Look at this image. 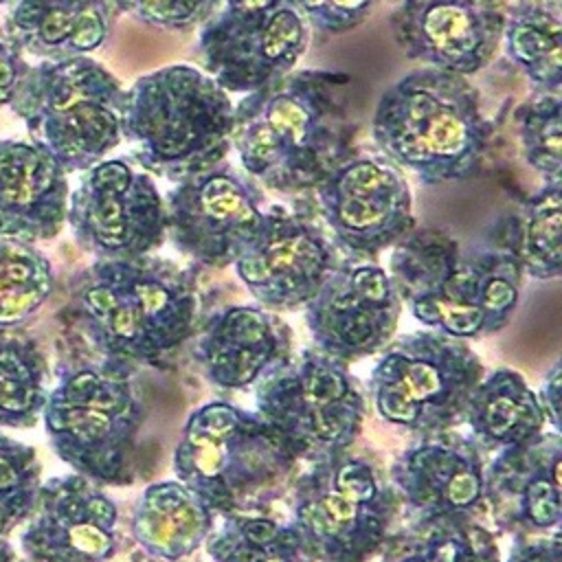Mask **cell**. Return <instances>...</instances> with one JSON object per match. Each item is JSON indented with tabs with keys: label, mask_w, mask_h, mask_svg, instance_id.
I'll return each mask as SVG.
<instances>
[{
	"label": "cell",
	"mask_w": 562,
	"mask_h": 562,
	"mask_svg": "<svg viewBox=\"0 0 562 562\" xmlns=\"http://www.w3.org/2000/svg\"><path fill=\"white\" fill-rule=\"evenodd\" d=\"M351 77L338 70H292L235 105L231 147L259 184L294 195L356 154Z\"/></svg>",
	"instance_id": "cell-1"
},
{
	"label": "cell",
	"mask_w": 562,
	"mask_h": 562,
	"mask_svg": "<svg viewBox=\"0 0 562 562\" xmlns=\"http://www.w3.org/2000/svg\"><path fill=\"white\" fill-rule=\"evenodd\" d=\"M391 281L415 321L459 340L501 331L520 299L522 268L512 237L459 244L441 228L411 231L393 246Z\"/></svg>",
	"instance_id": "cell-2"
},
{
	"label": "cell",
	"mask_w": 562,
	"mask_h": 562,
	"mask_svg": "<svg viewBox=\"0 0 562 562\" xmlns=\"http://www.w3.org/2000/svg\"><path fill=\"white\" fill-rule=\"evenodd\" d=\"M75 314L103 360L134 367L193 334L198 292L193 279L162 257L97 259L79 277Z\"/></svg>",
	"instance_id": "cell-3"
},
{
	"label": "cell",
	"mask_w": 562,
	"mask_h": 562,
	"mask_svg": "<svg viewBox=\"0 0 562 562\" xmlns=\"http://www.w3.org/2000/svg\"><path fill=\"white\" fill-rule=\"evenodd\" d=\"M371 136L389 162L424 184H439L479 173L487 123L479 92L463 75L424 66L380 97Z\"/></svg>",
	"instance_id": "cell-4"
},
{
	"label": "cell",
	"mask_w": 562,
	"mask_h": 562,
	"mask_svg": "<svg viewBox=\"0 0 562 562\" xmlns=\"http://www.w3.org/2000/svg\"><path fill=\"white\" fill-rule=\"evenodd\" d=\"M235 105L209 75L173 64L138 77L125 90L123 138L136 167L180 182L231 151Z\"/></svg>",
	"instance_id": "cell-5"
},
{
	"label": "cell",
	"mask_w": 562,
	"mask_h": 562,
	"mask_svg": "<svg viewBox=\"0 0 562 562\" xmlns=\"http://www.w3.org/2000/svg\"><path fill=\"white\" fill-rule=\"evenodd\" d=\"M132 373L112 360L66 369L42 411L53 452L101 487L136 479L143 408Z\"/></svg>",
	"instance_id": "cell-6"
},
{
	"label": "cell",
	"mask_w": 562,
	"mask_h": 562,
	"mask_svg": "<svg viewBox=\"0 0 562 562\" xmlns=\"http://www.w3.org/2000/svg\"><path fill=\"white\" fill-rule=\"evenodd\" d=\"M9 108L66 173L90 169L123 140L125 90L88 55L29 66Z\"/></svg>",
	"instance_id": "cell-7"
},
{
	"label": "cell",
	"mask_w": 562,
	"mask_h": 562,
	"mask_svg": "<svg viewBox=\"0 0 562 562\" xmlns=\"http://www.w3.org/2000/svg\"><path fill=\"white\" fill-rule=\"evenodd\" d=\"M402 505L393 485L349 452L314 461L296 481L290 527L310 562H369Z\"/></svg>",
	"instance_id": "cell-8"
},
{
	"label": "cell",
	"mask_w": 562,
	"mask_h": 562,
	"mask_svg": "<svg viewBox=\"0 0 562 562\" xmlns=\"http://www.w3.org/2000/svg\"><path fill=\"white\" fill-rule=\"evenodd\" d=\"M296 461L268 422L224 400L195 408L173 448L176 479L215 514H231L246 496L290 472Z\"/></svg>",
	"instance_id": "cell-9"
},
{
	"label": "cell",
	"mask_w": 562,
	"mask_h": 562,
	"mask_svg": "<svg viewBox=\"0 0 562 562\" xmlns=\"http://www.w3.org/2000/svg\"><path fill=\"white\" fill-rule=\"evenodd\" d=\"M380 353L369 391L382 422L422 437L463 424L468 400L485 375L468 340L422 329L391 340Z\"/></svg>",
	"instance_id": "cell-10"
},
{
	"label": "cell",
	"mask_w": 562,
	"mask_h": 562,
	"mask_svg": "<svg viewBox=\"0 0 562 562\" xmlns=\"http://www.w3.org/2000/svg\"><path fill=\"white\" fill-rule=\"evenodd\" d=\"M257 415L292 448L296 459L321 461L347 452L358 439L367 400L349 364L303 349L257 384Z\"/></svg>",
	"instance_id": "cell-11"
},
{
	"label": "cell",
	"mask_w": 562,
	"mask_h": 562,
	"mask_svg": "<svg viewBox=\"0 0 562 562\" xmlns=\"http://www.w3.org/2000/svg\"><path fill=\"white\" fill-rule=\"evenodd\" d=\"M307 42L294 0H220L200 24L195 53L222 90L248 94L292 72Z\"/></svg>",
	"instance_id": "cell-12"
},
{
	"label": "cell",
	"mask_w": 562,
	"mask_h": 562,
	"mask_svg": "<svg viewBox=\"0 0 562 562\" xmlns=\"http://www.w3.org/2000/svg\"><path fill=\"white\" fill-rule=\"evenodd\" d=\"M66 222L75 241L97 259H132L167 241L165 198L154 178L125 158L83 171L68 198Z\"/></svg>",
	"instance_id": "cell-13"
},
{
	"label": "cell",
	"mask_w": 562,
	"mask_h": 562,
	"mask_svg": "<svg viewBox=\"0 0 562 562\" xmlns=\"http://www.w3.org/2000/svg\"><path fill=\"white\" fill-rule=\"evenodd\" d=\"M266 213V195L244 169L217 162L165 195L167 239L189 259L224 268L255 237Z\"/></svg>",
	"instance_id": "cell-14"
},
{
	"label": "cell",
	"mask_w": 562,
	"mask_h": 562,
	"mask_svg": "<svg viewBox=\"0 0 562 562\" xmlns=\"http://www.w3.org/2000/svg\"><path fill=\"white\" fill-rule=\"evenodd\" d=\"M316 200L331 244L353 261H375L415 226L411 187L382 156L353 154L316 184Z\"/></svg>",
	"instance_id": "cell-15"
},
{
	"label": "cell",
	"mask_w": 562,
	"mask_h": 562,
	"mask_svg": "<svg viewBox=\"0 0 562 562\" xmlns=\"http://www.w3.org/2000/svg\"><path fill=\"white\" fill-rule=\"evenodd\" d=\"M338 263L336 246L310 213L272 204L233 266L261 307L296 312Z\"/></svg>",
	"instance_id": "cell-16"
},
{
	"label": "cell",
	"mask_w": 562,
	"mask_h": 562,
	"mask_svg": "<svg viewBox=\"0 0 562 562\" xmlns=\"http://www.w3.org/2000/svg\"><path fill=\"white\" fill-rule=\"evenodd\" d=\"M389 483L415 529H459L485 509L483 450L452 430L426 435L402 450Z\"/></svg>",
	"instance_id": "cell-17"
},
{
	"label": "cell",
	"mask_w": 562,
	"mask_h": 562,
	"mask_svg": "<svg viewBox=\"0 0 562 562\" xmlns=\"http://www.w3.org/2000/svg\"><path fill=\"white\" fill-rule=\"evenodd\" d=\"M303 310L316 349L351 364L393 340L404 303L382 266L340 259Z\"/></svg>",
	"instance_id": "cell-18"
},
{
	"label": "cell",
	"mask_w": 562,
	"mask_h": 562,
	"mask_svg": "<svg viewBox=\"0 0 562 562\" xmlns=\"http://www.w3.org/2000/svg\"><path fill=\"white\" fill-rule=\"evenodd\" d=\"M505 13L503 0H404L389 22L404 57L468 77L494 59Z\"/></svg>",
	"instance_id": "cell-19"
},
{
	"label": "cell",
	"mask_w": 562,
	"mask_h": 562,
	"mask_svg": "<svg viewBox=\"0 0 562 562\" xmlns=\"http://www.w3.org/2000/svg\"><path fill=\"white\" fill-rule=\"evenodd\" d=\"M119 507L81 474L42 483L20 536L26 562H108L116 553Z\"/></svg>",
	"instance_id": "cell-20"
},
{
	"label": "cell",
	"mask_w": 562,
	"mask_h": 562,
	"mask_svg": "<svg viewBox=\"0 0 562 562\" xmlns=\"http://www.w3.org/2000/svg\"><path fill=\"white\" fill-rule=\"evenodd\" d=\"M562 437L544 430L529 443L496 452L485 468V507L516 538L555 531L562 522Z\"/></svg>",
	"instance_id": "cell-21"
},
{
	"label": "cell",
	"mask_w": 562,
	"mask_h": 562,
	"mask_svg": "<svg viewBox=\"0 0 562 562\" xmlns=\"http://www.w3.org/2000/svg\"><path fill=\"white\" fill-rule=\"evenodd\" d=\"M292 327L261 305H226L202 327L195 360L224 391H246L292 360Z\"/></svg>",
	"instance_id": "cell-22"
},
{
	"label": "cell",
	"mask_w": 562,
	"mask_h": 562,
	"mask_svg": "<svg viewBox=\"0 0 562 562\" xmlns=\"http://www.w3.org/2000/svg\"><path fill=\"white\" fill-rule=\"evenodd\" d=\"M68 198V173L46 149L0 140V237L26 244L57 237Z\"/></svg>",
	"instance_id": "cell-23"
},
{
	"label": "cell",
	"mask_w": 562,
	"mask_h": 562,
	"mask_svg": "<svg viewBox=\"0 0 562 562\" xmlns=\"http://www.w3.org/2000/svg\"><path fill=\"white\" fill-rule=\"evenodd\" d=\"M114 15L112 0H11L4 29L22 50L57 61L99 50Z\"/></svg>",
	"instance_id": "cell-24"
},
{
	"label": "cell",
	"mask_w": 562,
	"mask_h": 562,
	"mask_svg": "<svg viewBox=\"0 0 562 562\" xmlns=\"http://www.w3.org/2000/svg\"><path fill=\"white\" fill-rule=\"evenodd\" d=\"M215 512L187 485L158 481L145 487L132 512V536L138 547L165 562L195 553L215 529Z\"/></svg>",
	"instance_id": "cell-25"
},
{
	"label": "cell",
	"mask_w": 562,
	"mask_h": 562,
	"mask_svg": "<svg viewBox=\"0 0 562 562\" xmlns=\"http://www.w3.org/2000/svg\"><path fill=\"white\" fill-rule=\"evenodd\" d=\"M463 422L470 426L474 443L492 452L529 443L547 426L536 391L507 367L481 378L468 400Z\"/></svg>",
	"instance_id": "cell-26"
},
{
	"label": "cell",
	"mask_w": 562,
	"mask_h": 562,
	"mask_svg": "<svg viewBox=\"0 0 562 562\" xmlns=\"http://www.w3.org/2000/svg\"><path fill=\"white\" fill-rule=\"evenodd\" d=\"M501 44L538 92H560L562 0H516L507 7Z\"/></svg>",
	"instance_id": "cell-27"
},
{
	"label": "cell",
	"mask_w": 562,
	"mask_h": 562,
	"mask_svg": "<svg viewBox=\"0 0 562 562\" xmlns=\"http://www.w3.org/2000/svg\"><path fill=\"white\" fill-rule=\"evenodd\" d=\"M48 364L40 345L11 329H0V430L33 428L48 391Z\"/></svg>",
	"instance_id": "cell-28"
},
{
	"label": "cell",
	"mask_w": 562,
	"mask_h": 562,
	"mask_svg": "<svg viewBox=\"0 0 562 562\" xmlns=\"http://www.w3.org/2000/svg\"><path fill=\"white\" fill-rule=\"evenodd\" d=\"M53 288V266L40 248L0 237V329L26 323L48 301Z\"/></svg>",
	"instance_id": "cell-29"
},
{
	"label": "cell",
	"mask_w": 562,
	"mask_h": 562,
	"mask_svg": "<svg viewBox=\"0 0 562 562\" xmlns=\"http://www.w3.org/2000/svg\"><path fill=\"white\" fill-rule=\"evenodd\" d=\"M213 562H305L294 529L266 516L228 514L206 538Z\"/></svg>",
	"instance_id": "cell-30"
},
{
	"label": "cell",
	"mask_w": 562,
	"mask_h": 562,
	"mask_svg": "<svg viewBox=\"0 0 562 562\" xmlns=\"http://www.w3.org/2000/svg\"><path fill=\"white\" fill-rule=\"evenodd\" d=\"M516 248L522 274L540 281L558 279L562 270V189L544 182L531 195L516 224Z\"/></svg>",
	"instance_id": "cell-31"
},
{
	"label": "cell",
	"mask_w": 562,
	"mask_h": 562,
	"mask_svg": "<svg viewBox=\"0 0 562 562\" xmlns=\"http://www.w3.org/2000/svg\"><path fill=\"white\" fill-rule=\"evenodd\" d=\"M518 138L525 162L544 182H560L562 173V101L560 92H538L516 110Z\"/></svg>",
	"instance_id": "cell-32"
},
{
	"label": "cell",
	"mask_w": 562,
	"mask_h": 562,
	"mask_svg": "<svg viewBox=\"0 0 562 562\" xmlns=\"http://www.w3.org/2000/svg\"><path fill=\"white\" fill-rule=\"evenodd\" d=\"M40 474L35 448L0 430V540L31 516L42 487Z\"/></svg>",
	"instance_id": "cell-33"
},
{
	"label": "cell",
	"mask_w": 562,
	"mask_h": 562,
	"mask_svg": "<svg viewBox=\"0 0 562 562\" xmlns=\"http://www.w3.org/2000/svg\"><path fill=\"white\" fill-rule=\"evenodd\" d=\"M114 7L134 20L173 33L200 26L220 0H112Z\"/></svg>",
	"instance_id": "cell-34"
},
{
	"label": "cell",
	"mask_w": 562,
	"mask_h": 562,
	"mask_svg": "<svg viewBox=\"0 0 562 562\" xmlns=\"http://www.w3.org/2000/svg\"><path fill=\"white\" fill-rule=\"evenodd\" d=\"M461 529V527H459ZM459 529H415L384 542L382 562H450Z\"/></svg>",
	"instance_id": "cell-35"
},
{
	"label": "cell",
	"mask_w": 562,
	"mask_h": 562,
	"mask_svg": "<svg viewBox=\"0 0 562 562\" xmlns=\"http://www.w3.org/2000/svg\"><path fill=\"white\" fill-rule=\"evenodd\" d=\"M380 0H294L307 26L338 35L367 22Z\"/></svg>",
	"instance_id": "cell-36"
},
{
	"label": "cell",
	"mask_w": 562,
	"mask_h": 562,
	"mask_svg": "<svg viewBox=\"0 0 562 562\" xmlns=\"http://www.w3.org/2000/svg\"><path fill=\"white\" fill-rule=\"evenodd\" d=\"M450 562H503L494 533L470 522L459 529Z\"/></svg>",
	"instance_id": "cell-37"
},
{
	"label": "cell",
	"mask_w": 562,
	"mask_h": 562,
	"mask_svg": "<svg viewBox=\"0 0 562 562\" xmlns=\"http://www.w3.org/2000/svg\"><path fill=\"white\" fill-rule=\"evenodd\" d=\"M29 64L20 44L0 26V108L9 105L20 79L26 75Z\"/></svg>",
	"instance_id": "cell-38"
},
{
	"label": "cell",
	"mask_w": 562,
	"mask_h": 562,
	"mask_svg": "<svg viewBox=\"0 0 562 562\" xmlns=\"http://www.w3.org/2000/svg\"><path fill=\"white\" fill-rule=\"evenodd\" d=\"M505 562H562L560 531L544 538H516Z\"/></svg>",
	"instance_id": "cell-39"
},
{
	"label": "cell",
	"mask_w": 562,
	"mask_h": 562,
	"mask_svg": "<svg viewBox=\"0 0 562 562\" xmlns=\"http://www.w3.org/2000/svg\"><path fill=\"white\" fill-rule=\"evenodd\" d=\"M560 393H562V375H560V362H555V364L547 371V375H544V380H542V386H540V391L536 393V397H538V402H540V408H542L547 422L553 424L555 430L560 428V400H562Z\"/></svg>",
	"instance_id": "cell-40"
},
{
	"label": "cell",
	"mask_w": 562,
	"mask_h": 562,
	"mask_svg": "<svg viewBox=\"0 0 562 562\" xmlns=\"http://www.w3.org/2000/svg\"><path fill=\"white\" fill-rule=\"evenodd\" d=\"M0 562H26L24 558L18 555V551L4 540H0Z\"/></svg>",
	"instance_id": "cell-41"
},
{
	"label": "cell",
	"mask_w": 562,
	"mask_h": 562,
	"mask_svg": "<svg viewBox=\"0 0 562 562\" xmlns=\"http://www.w3.org/2000/svg\"><path fill=\"white\" fill-rule=\"evenodd\" d=\"M4 2H11V0H0V4H4Z\"/></svg>",
	"instance_id": "cell-42"
}]
</instances>
